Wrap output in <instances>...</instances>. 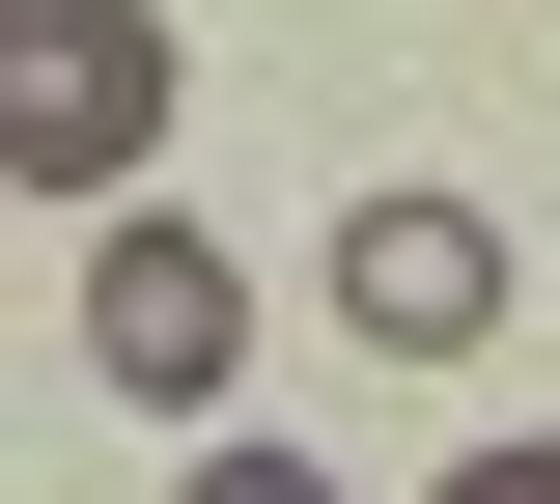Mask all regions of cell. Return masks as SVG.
Here are the masks:
<instances>
[{"label": "cell", "mask_w": 560, "mask_h": 504, "mask_svg": "<svg viewBox=\"0 0 560 504\" xmlns=\"http://www.w3.org/2000/svg\"><path fill=\"white\" fill-rule=\"evenodd\" d=\"M140 141H168V28H140V0H0V168L113 224Z\"/></svg>", "instance_id": "cell-1"}, {"label": "cell", "mask_w": 560, "mask_h": 504, "mask_svg": "<svg viewBox=\"0 0 560 504\" xmlns=\"http://www.w3.org/2000/svg\"><path fill=\"white\" fill-rule=\"evenodd\" d=\"M84 364H113L140 421H224V364H253V281H224L168 197H113V224H84Z\"/></svg>", "instance_id": "cell-2"}, {"label": "cell", "mask_w": 560, "mask_h": 504, "mask_svg": "<svg viewBox=\"0 0 560 504\" xmlns=\"http://www.w3.org/2000/svg\"><path fill=\"white\" fill-rule=\"evenodd\" d=\"M308 281H337L364 364H477V337H504V224H477V197H337Z\"/></svg>", "instance_id": "cell-3"}, {"label": "cell", "mask_w": 560, "mask_h": 504, "mask_svg": "<svg viewBox=\"0 0 560 504\" xmlns=\"http://www.w3.org/2000/svg\"><path fill=\"white\" fill-rule=\"evenodd\" d=\"M168 504H337V477H308V448H197Z\"/></svg>", "instance_id": "cell-4"}, {"label": "cell", "mask_w": 560, "mask_h": 504, "mask_svg": "<svg viewBox=\"0 0 560 504\" xmlns=\"http://www.w3.org/2000/svg\"><path fill=\"white\" fill-rule=\"evenodd\" d=\"M448 504H560V448H477V477H448Z\"/></svg>", "instance_id": "cell-5"}]
</instances>
